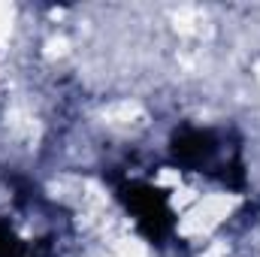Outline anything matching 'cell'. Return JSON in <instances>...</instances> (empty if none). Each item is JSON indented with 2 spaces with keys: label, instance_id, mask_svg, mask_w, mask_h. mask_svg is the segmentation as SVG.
I'll return each mask as SVG.
<instances>
[{
  "label": "cell",
  "instance_id": "obj_1",
  "mask_svg": "<svg viewBox=\"0 0 260 257\" xmlns=\"http://www.w3.org/2000/svg\"><path fill=\"white\" fill-rule=\"evenodd\" d=\"M170 151H173V160L179 167H188V170L203 173L209 179H218L221 185H230V188L245 185L239 142H233L227 130L185 127L173 136Z\"/></svg>",
  "mask_w": 260,
  "mask_h": 257
}]
</instances>
